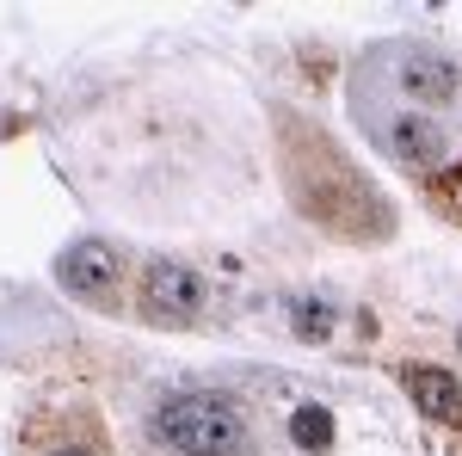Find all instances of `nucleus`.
I'll return each mask as SVG.
<instances>
[{"label":"nucleus","instance_id":"1","mask_svg":"<svg viewBox=\"0 0 462 456\" xmlns=\"http://www.w3.org/2000/svg\"><path fill=\"white\" fill-rule=\"evenodd\" d=\"M278 130H284V179H290L296 210L315 216L320 228L352 235V241L389 235V204H383L376 185L339 154V142L327 136V130H315L309 117H278Z\"/></svg>","mask_w":462,"mask_h":456},{"label":"nucleus","instance_id":"2","mask_svg":"<svg viewBox=\"0 0 462 456\" xmlns=\"http://www.w3.org/2000/svg\"><path fill=\"white\" fill-rule=\"evenodd\" d=\"M154 438L173 456H241L247 420L235 414V401H222L210 388H185V395H167L161 401Z\"/></svg>","mask_w":462,"mask_h":456},{"label":"nucleus","instance_id":"3","mask_svg":"<svg viewBox=\"0 0 462 456\" xmlns=\"http://www.w3.org/2000/svg\"><path fill=\"white\" fill-rule=\"evenodd\" d=\"M204 309V278L179 259H148L143 265V315L154 327H191Z\"/></svg>","mask_w":462,"mask_h":456},{"label":"nucleus","instance_id":"4","mask_svg":"<svg viewBox=\"0 0 462 456\" xmlns=\"http://www.w3.org/2000/svg\"><path fill=\"white\" fill-rule=\"evenodd\" d=\"M394 87H401L413 106H450L462 93V69L450 56L426 50V43H407V50L394 56Z\"/></svg>","mask_w":462,"mask_h":456},{"label":"nucleus","instance_id":"5","mask_svg":"<svg viewBox=\"0 0 462 456\" xmlns=\"http://www.w3.org/2000/svg\"><path fill=\"white\" fill-rule=\"evenodd\" d=\"M56 278L80 302H111V290H117V253L106 241H74L56 259Z\"/></svg>","mask_w":462,"mask_h":456},{"label":"nucleus","instance_id":"6","mask_svg":"<svg viewBox=\"0 0 462 456\" xmlns=\"http://www.w3.org/2000/svg\"><path fill=\"white\" fill-rule=\"evenodd\" d=\"M401 388L431 425H462V383L438 364H401Z\"/></svg>","mask_w":462,"mask_h":456},{"label":"nucleus","instance_id":"7","mask_svg":"<svg viewBox=\"0 0 462 456\" xmlns=\"http://www.w3.org/2000/svg\"><path fill=\"white\" fill-rule=\"evenodd\" d=\"M383 136H389L383 148H389L394 161H407V167H431V161H444V130L426 124V117H394Z\"/></svg>","mask_w":462,"mask_h":456},{"label":"nucleus","instance_id":"8","mask_svg":"<svg viewBox=\"0 0 462 456\" xmlns=\"http://www.w3.org/2000/svg\"><path fill=\"white\" fill-rule=\"evenodd\" d=\"M56 425V444H32V456H111L106 451V432H99V425L87 420V414H80V420H50Z\"/></svg>","mask_w":462,"mask_h":456},{"label":"nucleus","instance_id":"9","mask_svg":"<svg viewBox=\"0 0 462 456\" xmlns=\"http://www.w3.org/2000/svg\"><path fill=\"white\" fill-rule=\"evenodd\" d=\"M290 327H296V340L327 346V340H333V327H339V309H333L327 296H302V302H290Z\"/></svg>","mask_w":462,"mask_h":456},{"label":"nucleus","instance_id":"10","mask_svg":"<svg viewBox=\"0 0 462 456\" xmlns=\"http://www.w3.org/2000/svg\"><path fill=\"white\" fill-rule=\"evenodd\" d=\"M290 438H296L302 451L320 456L333 444V414H327V407H296V414H290Z\"/></svg>","mask_w":462,"mask_h":456},{"label":"nucleus","instance_id":"11","mask_svg":"<svg viewBox=\"0 0 462 456\" xmlns=\"http://www.w3.org/2000/svg\"><path fill=\"white\" fill-rule=\"evenodd\" d=\"M431 204H438L444 216H457V222H462V167H450L444 179H431Z\"/></svg>","mask_w":462,"mask_h":456}]
</instances>
